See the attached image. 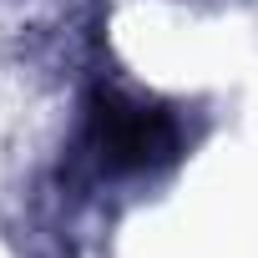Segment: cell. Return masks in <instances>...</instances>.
<instances>
[{"mask_svg": "<svg viewBox=\"0 0 258 258\" xmlns=\"http://www.w3.org/2000/svg\"><path fill=\"white\" fill-rule=\"evenodd\" d=\"M81 157L91 177L101 182H132V177H157L182 157V121L172 106L121 91V86H96L86 96L81 116Z\"/></svg>", "mask_w": 258, "mask_h": 258, "instance_id": "6da1fadb", "label": "cell"}]
</instances>
